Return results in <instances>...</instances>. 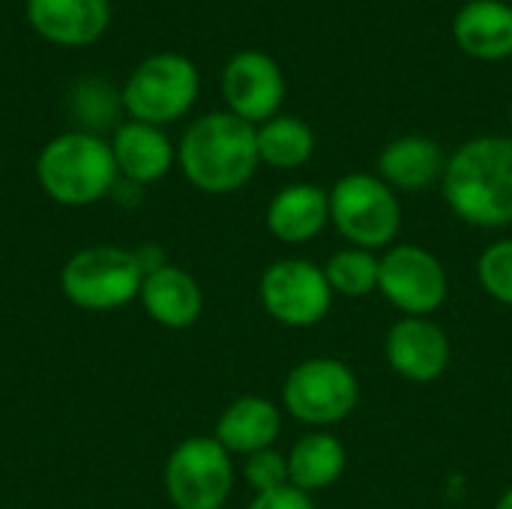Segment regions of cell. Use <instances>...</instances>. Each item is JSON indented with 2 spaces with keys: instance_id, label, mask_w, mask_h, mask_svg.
I'll list each match as a JSON object with an SVG mask.
<instances>
[{
  "instance_id": "1",
  "label": "cell",
  "mask_w": 512,
  "mask_h": 509,
  "mask_svg": "<svg viewBox=\"0 0 512 509\" xmlns=\"http://www.w3.org/2000/svg\"><path fill=\"white\" fill-rule=\"evenodd\" d=\"M447 207L474 228L504 231L512 225V138L477 135L447 156Z\"/></svg>"
},
{
  "instance_id": "2",
  "label": "cell",
  "mask_w": 512,
  "mask_h": 509,
  "mask_svg": "<svg viewBox=\"0 0 512 509\" xmlns=\"http://www.w3.org/2000/svg\"><path fill=\"white\" fill-rule=\"evenodd\" d=\"M177 162L195 189L207 195L237 192L261 165L255 126L231 111L204 114L183 132L177 144Z\"/></svg>"
},
{
  "instance_id": "3",
  "label": "cell",
  "mask_w": 512,
  "mask_h": 509,
  "mask_svg": "<svg viewBox=\"0 0 512 509\" xmlns=\"http://www.w3.org/2000/svg\"><path fill=\"white\" fill-rule=\"evenodd\" d=\"M42 192L63 207H87L114 192L120 171L111 144L96 132H66L51 138L36 156Z\"/></svg>"
},
{
  "instance_id": "4",
  "label": "cell",
  "mask_w": 512,
  "mask_h": 509,
  "mask_svg": "<svg viewBox=\"0 0 512 509\" xmlns=\"http://www.w3.org/2000/svg\"><path fill=\"white\" fill-rule=\"evenodd\" d=\"M330 225L348 246L387 252L402 231V201L378 174L354 171L330 189Z\"/></svg>"
},
{
  "instance_id": "5",
  "label": "cell",
  "mask_w": 512,
  "mask_h": 509,
  "mask_svg": "<svg viewBox=\"0 0 512 509\" xmlns=\"http://www.w3.org/2000/svg\"><path fill=\"white\" fill-rule=\"evenodd\" d=\"M144 267L135 249L87 246L60 267L63 297L87 312H111L141 294Z\"/></svg>"
},
{
  "instance_id": "6",
  "label": "cell",
  "mask_w": 512,
  "mask_h": 509,
  "mask_svg": "<svg viewBox=\"0 0 512 509\" xmlns=\"http://www.w3.org/2000/svg\"><path fill=\"white\" fill-rule=\"evenodd\" d=\"M201 75L195 63L183 54L162 51L138 63L120 90L123 108L132 120L165 126L180 120L198 99Z\"/></svg>"
},
{
  "instance_id": "7",
  "label": "cell",
  "mask_w": 512,
  "mask_h": 509,
  "mask_svg": "<svg viewBox=\"0 0 512 509\" xmlns=\"http://www.w3.org/2000/svg\"><path fill=\"white\" fill-rule=\"evenodd\" d=\"M360 402V381L336 357L297 363L282 384V408L309 429H330L348 420Z\"/></svg>"
},
{
  "instance_id": "8",
  "label": "cell",
  "mask_w": 512,
  "mask_h": 509,
  "mask_svg": "<svg viewBox=\"0 0 512 509\" xmlns=\"http://www.w3.org/2000/svg\"><path fill=\"white\" fill-rule=\"evenodd\" d=\"M234 492L231 453L213 438L198 435L174 447L165 462V495L174 509H222Z\"/></svg>"
},
{
  "instance_id": "9",
  "label": "cell",
  "mask_w": 512,
  "mask_h": 509,
  "mask_svg": "<svg viewBox=\"0 0 512 509\" xmlns=\"http://www.w3.org/2000/svg\"><path fill=\"white\" fill-rule=\"evenodd\" d=\"M258 297L264 312L291 330H306L321 324L333 309V288L324 267L309 258H279L258 282Z\"/></svg>"
},
{
  "instance_id": "10",
  "label": "cell",
  "mask_w": 512,
  "mask_h": 509,
  "mask_svg": "<svg viewBox=\"0 0 512 509\" xmlns=\"http://www.w3.org/2000/svg\"><path fill=\"white\" fill-rule=\"evenodd\" d=\"M378 294L405 318H429L447 303L450 276L432 249L417 243H393L381 255Z\"/></svg>"
},
{
  "instance_id": "11",
  "label": "cell",
  "mask_w": 512,
  "mask_h": 509,
  "mask_svg": "<svg viewBox=\"0 0 512 509\" xmlns=\"http://www.w3.org/2000/svg\"><path fill=\"white\" fill-rule=\"evenodd\" d=\"M222 96L234 117L261 126L285 102V72L267 51H240L222 69Z\"/></svg>"
},
{
  "instance_id": "12",
  "label": "cell",
  "mask_w": 512,
  "mask_h": 509,
  "mask_svg": "<svg viewBox=\"0 0 512 509\" xmlns=\"http://www.w3.org/2000/svg\"><path fill=\"white\" fill-rule=\"evenodd\" d=\"M384 357L399 378L411 384H432L450 369L453 345L447 330L432 318L402 315L384 336Z\"/></svg>"
},
{
  "instance_id": "13",
  "label": "cell",
  "mask_w": 512,
  "mask_h": 509,
  "mask_svg": "<svg viewBox=\"0 0 512 509\" xmlns=\"http://www.w3.org/2000/svg\"><path fill=\"white\" fill-rule=\"evenodd\" d=\"M33 30L63 48L93 45L111 18L108 0H27Z\"/></svg>"
},
{
  "instance_id": "14",
  "label": "cell",
  "mask_w": 512,
  "mask_h": 509,
  "mask_svg": "<svg viewBox=\"0 0 512 509\" xmlns=\"http://www.w3.org/2000/svg\"><path fill=\"white\" fill-rule=\"evenodd\" d=\"M264 219L279 243H312L330 225V192L315 183H291L270 198Z\"/></svg>"
},
{
  "instance_id": "15",
  "label": "cell",
  "mask_w": 512,
  "mask_h": 509,
  "mask_svg": "<svg viewBox=\"0 0 512 509\" xmlns=\"http://www.w3.org/2000/svg\"><path fill=\"white\" fill-rule=\"evenodd\" d=\"M111 153L117 162V171L123 180L135 183V186H147L162 180L171 165L177 162V150L171 144V138L150 123H120L114 138H111Z\"/></svg>"
},
{
  "instance_id": "16",
  "label": "cell",
  "mask_w": 512,
  "mask_h": 509,
  "mask_svg": "<svg viewBox=\"0 0 512 509\" xmlns=\"http://www.w3.org/2000/svg\"><path fill=\"white\" fill-rule=\"evenodd\" d=\"M138 300L144 312L168 330H186L204 312V291L198 279L174 264L147 273Z\"/></svg>"
},
{
  "instance_id": "17",
  "label": "cell",
  "mask_w": 512,
  "mask_h": 509,
  "mask_svg": "<svg viewBox=\"0 0 512 509\" xmlns=\"http://www.w3.org/2000/svg\"><path fill=\"white\" fill-rule=\"evenodd\" d=\"M456 45L483 63L512 57V6L504 0H468L453 18Z\"/></svg>"
},
{
  "instance_id": "18",
  "label": "cell",
  "mask_w": 512,
  "mask_h": 509,
  "mask_svg": "<svg viewBox=\"0 0 512 509\" xmlns=\"http://www.w3.org/2000/svg\"><path fill=\"white\" fill-rule=\"evenodd\" d=\"M447 153L426 135H402L378 156V177L396 192H426L444 180Z\"/></svg>"
},
{
  "instance_id": "19",
  "label": "cell",
  "mask_w": 512,
  "mask_h": 509,
  "mask_svg": "<svg viewBox=\"0 0 512 509\" xmlns=\"http://www.w3.org/2000/svg\"><path fill=\"white\" fill-rule=\"evenodd\" d=\"M282 432V411L264 396L234 399L216 420L213 438L231 456H252L270 450Z\"/></svg>"
},
{
  "instance_id": "20",
  "label": "cell",
  "mask_w": 512,
  "mask_h": 509,
  "mask_svg": "<svg viewBox=\"0 0 512 509\" xmlns=\"http://www.w3.org/2000/svg\"><path fill=\"white\" fill-rule=\"evenodd\" d=\"M345 465H348V450L327 429L306 432L288 450V477H291V486L300 489V492H306V495L324 492L333 483H339V477L345 474Z\"/></svg>"
},
{
  "instance_id": "21",
  "label": "cell",
  "mask_w": 512,
  "mask_h": 509,
  "mask_svg": "<svg viewBox=\"0 0 512 509\" xmlns=\"http://www.w3.org/2000/svg\"><path fill=\"white\" fill-rule=\"evenodd\" d=\"M258 138V159L261 165L294 171L306 165L315 153V132L306 120L291 114H276L273 120L255 126Z\"/></svg>"
},
{
  "instance_id": "22",
  "label": "cell",
  "mask_w": 512,
  "mask_h": 509,
  "mask_svg": "<svg viewBox=\"0 0 512 509\" xmlns=\"http://www.w3.org/2000/svg\"><path fill=\"white\" fill-rule=\"evenodd\" d=\"M378 273H381V258L369 249L345 246L333 252L324 264V276L333 288L336 297L345 300H363L378 291Z\"/></svg>"
},
{
  "instance_id": "23",
  "label": "cell",
  "mask_w": 512,
  "mask_h": 509,
  "mask_svg": "<svg viewBox=\"0 0 512 509\" xmlns=\"http://www.w3.org/2000/svg\"><path fill=\"white\" fill-rule=\"evenodd\" d=\"M120 105L123 99L114 93V87L105 78H84L72 90V108H75V117L87 126L84 132L111 126Z\"/></svg>"
},
{
  "instance_id": "24",
  "label": "cell",
  "mask_w": 512,
  "mask_h": 509,
  "mask_svg": "<svg viewBox=\"0 0 512 509\" xmlns=\"http://www.w3.org/2000/svg\"><path fill=\"white\" fill-rule=\"evenodd\" d=\"M480 288L501 306L512 309V237L489 243L477 258Z\"/></svg>"
},
{
  "instance_id": "25",
  "label": "cell",
  "mask_w": 512,
  "mask_h": 509,
  "mask_svg": "<svg viewBox=\"0 0 512 509\" xmlns=\"http://www.w3.org/2000/svg\"><path fill=\"white\" fill-rule=\"evenodd\" d=\"M243 480L249 483V489H252L255 495H264V492L291 486V477H288V456L279 453L276 447L246 456V462H243Z\"/></svg>"
},
{
  "instance_id": "26",
  "label": "cell",
  "mask_w": 512,
  "mask_h": 509,
  "mask_svg": "<svg viewBox=\"0 0 512 509\" xmlns=\"http://www.w3.org/2000/svg\"><path fill=\"white\" fill-rule=\"evenodd\" d=\"M246 509H318L312 495L294 489V486H282V489H273V492H264V495H255L252 504Z\"/></svg>"
},
{
  "instance_id": "27",
  "label": "cell",
  "mask_w": 512,
  "mask_h": 509,
  "mask_svg": "<svg viewBox=\"0 0 512 509\" xmlns=\"http://www.w3.org/2000/svg\"><path fill=\"white\" fill-rule=\"evenodd\" d=\"M495 509H512V486L498 498V504H495Z\"/></svg>"
},
{
  "instance_id": "28",
  "label": "cell",
  "mask_w": 512,
  "mask_h": 509,
  "mask_svg": "<svg viewBox=\"0 0 512 509\" xmlns=\"http://www.w3.org/2000/svg\"><path fill=\"white\" fill-rule=\"evenodd\" d=\"M510 120H512V108H510Z\"/></svg>"
}]
</instances>
